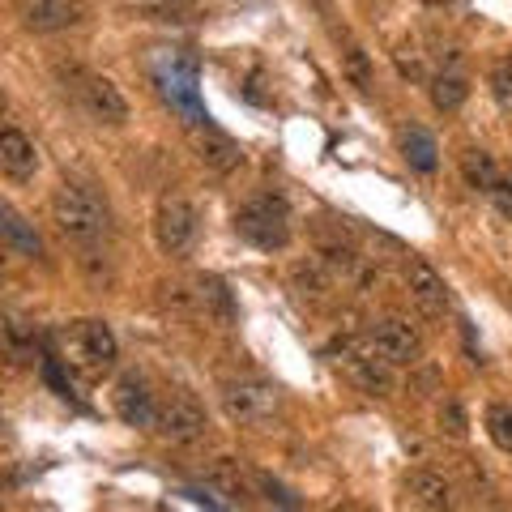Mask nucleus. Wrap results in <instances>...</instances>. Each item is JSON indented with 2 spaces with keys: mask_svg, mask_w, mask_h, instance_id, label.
<instances>
[{
  "mask_svg": "<svg viewBox=\"0 0 512 512\" xmlns=\"http://www.w3.org/2000/svg\"><path fill=\"white\" fill-rule=\"evenodd\" d=\"M342 73H346L363 94L376 90V69H372V60H367V52H363L359 43H350L346 52H342Z\"/></svg>",
  "mask_w": 512,
  "mask_h": 512,
  "instance_id": "nucleus-21",
  "label": "nucleus"
},
{
  "mask_svg": "<svg viewBox=\"0 0 512 512\" xmlns=\"http://www.w3.org/2000/svg\"><path fill=\"white\" fill-rule=\"evenodd\" d=\"M406 491H410V500L419 508H448L453 504V487H448V478L436 474V470H414Z\"/></svg>",
  "mask_w": 512,
  "mask_h": 512,
  "instance_id": "nucleus-18",
  "label": "nucleus"
},
{
  "mask_svg": "<svg viewBox=\"0 0 512 512\" xmlns=\"http://www.w3.org/2000/svg\"><path fill=\"white\" fill-rule=\"evenodd\" d=\"M18 18L35 35H56V30H69L82 22L86 5L82 0H18Z\"/></svg>",
  "mask_w": 512,
  "mask_h": 512,
  "instance_id": "nucleus-9",
  "label": "nucleus"
},
{
  "mask_svg": "<svg viewBox=\"0 0 512 512\" xmlns=\"http://www.w3.org/2000/svg\"><path fill=\"white\" fill-rule=\"evenodd\" d=\"M461 175H466V184L478 188V192H491V184L500 180V167H495V158L487 150H466L461 154Z\"/></svg>",
  "mask_w": 512,
  "mask_h": 512,
  "instance_id": "nucleus-20",
  "label": "nucleus"
},
{
  "mask_svg": "<svg viewBox=\"0 0 512 512\" xmlns=\"http://www.w3.org/2000/svg\"><path fill=\"white\" fill-rule=\"evenodd\" d=\"M295 286L303 295H312V299H325L329 295V278H325V265L320 261H308V265H295Z\"/></svg>",
  "mask_w": 512,
  "mask_h": 512,
  "instance_id": "nucleus-23",
  "label": "nucleus"
},
{
  "mask_svg": "<svg viewBox=\"0 0 512 512\" xmlns=\"http://www.w3.org/2000/svg\"><path fill=\"white\" fill-rule=\"evenodd\" d=\"M495 99H500L504 107H512V73L508 69L495 73Z\"/></svg>",
  "mask_w": 512,
  "mask_h": 512,
  "instance_id": "nucleus-27",
  "label": "nucleus"
},
{
  "mask_svg": "<svg viewBox=\"0 0 512 512\" xmlns=\"http://www.w3.org/2000/svg\"><path fill=\"white\" fill-rule=\"evenodd\" d=\"M82 103L94 120L103 124H124L128 120V99L120 94V86L111 82V77H99V73H82Z\"/></svg>",
  "mask_w": 512,
  "mask_h": 512,
  "instance_id": "nucleus-10",
  "label": "nucleus"
},
{
  "mask_svg": "<svg viewBox=\"0 0 512 512\" xmlns=\"http://www.w3.org/2000/svg\"><path fill=\"white\" fill-rule=\"evenodd\" d=\"M205 483H210L218 495H227V500H248L256 478L244 466H239L235 457H218L214 466H210V474H205Z\"/></svg>",
  "mask_w": 512,
  "mask_h": 512,
  "instance_id": "nucleus-17",
  "label": "nucleus"
},
{
  "mask_svg": "<svg viewBox=\"0 0 512 512\" xmlns=\"http://www.w3.org/2000/svg\"><path fill=\"white\" fill-rule=\"evenodd\" d=\"M0 244L13 248L18 256H43V239L35 231V222H26L9 201H0Z\"/></svg>",
  "mask_w": 512,
  "mask_h": 512,
  "instance_id": "nucleus-14",
  "label": "nucleus"
},
{
  "mask_svg": "<svg viewBox=\"0 0 512 512\" xmlns=\"http://www.w3.org/2000/svg\"><path fill=\"white\" fill-rule=\"evenodd\" d=\"M64 355H69V363L82 376H103L116 367L120 346H116V333L107 329V320H77L69 338H64Z\"/></svg>",
  "mask_w": 512,
  "mask_h": 512,
  "instance_id": "nucleus-2",
  "label": "nucleus"
},
{
  "mask_svg": "<svg viewBox=\"0 0 512 512\" xmlns=\"http://www.w3.org/2000/svg\"><path fill=\"white\" fill-rule=\"evenodd\" d=\"M487 197L495 201V210H500L508 222H512V180H495L491 184V192H487Z\"/></svg>",
  "mask_w": 512,
  "mask_h": 512,
  "instance_id": "nucleus-26",
  "label": "nucleus"
},
{
  "mask_svg": "<svg viewBox=\"0 0 512 512\" xmlns=\"http://www.w3.org/2000/svg\"><path fill=\"white\" fill-rule=\"evenodd\" d=\"M466 94H470V86L461 82L457 73H440L436 82H431V103H436L440 111H457L461 103H466Z\"/></svg>",
  "mask_w": 512,
  "mask_h": 512,
  "instance_id": "nucleus-22",
  "label": "nucleus"
},
{
  "mask_svg": "<svg viewBox=\"0 0 512 512\" xmlns=\"http://www.w3.org/2000/svg\"><path fill=\"white\" fill-rule=\"evenodd\" d=\"M406 291L427 316H444L448 303H453L448 299V282L427 261H406Z\"/></svg>",
  "mask_w": 512,
  "mask_h": 512,
  "instance_id": "nucleus-12",
  "label": "nucleus"
},
{
  "mask_svg": "<svg viewBox=\"0 0 512 512\" xmlns=\"http://www.w3.org/2000/svg\"><path fill=\"white\" fill-rule=\"evenodd\" d=\"M154 239L167 256H184L197 239V210L184 201V197H163L154 214Z\"/></svg>",
  "mask_w": 512,
  "mask_h": 512,
  "instance_id": "nucleus-5",
  "label": "nucleus"
},
{
  "mask_svg": "<svg viewBox=\"0 0 512 512\" xmlns=\"http://www.w3.org/2000/svg\"><path fill=\"white\" fill-rule=\"evenodd\" d=\"M39 171V154L30 146V137L18 128H0V175L5 180H30Z\"/></svg>",
  "mask_w": 512,
  "mask_h": 512,
  "instance_id": "nucleus-13",
  "label": "nucleus"
},
{
  "mask_svg": "<svg viewBox=\"0 0 512 512\" xmlns=\"http://www.w3.org/2000/svg\"><path fill=\"white\" fill-rule=\"evenodd\" d=\"M436 419H440V431H444V436L466 440L470 423H466V410H461V406L453 402V397H444V402H440V414H436Z\"/></svg>",
  "mask_w": 512,
  "mask_h": 512,
  "instance_id": "nucleus-25",
  "label": "nucleus"
},
{
  "mask_svg": "<svg viewBox=\"0 0 512 512\" xmlns=\"http://www.w3.org/2000/svg\"><path fill=\"white\" fill-rule=\"evenodd\" d=\"M192 150H197V158L210 171H218V175H227V171H235L239 167V146L231 137H222V133H214V128H197V133H192Z\"/></svg>",
  "mask_w": 512,
  "mask_h": 512,
  "instance_id": "nucleus-16",
  "label": "nucleus"
},
{
  "mask_svg": "<svg viewBox=\"0 0 512 512\" xmlns=\"http://www.w3.org/2000/svg\"><path fill=\"white\" fill-rule=\"evenodd\" d=\"M0 116H5V94H0Z\"/></svg>",
  "mask_w": 512,
  "mask_h": 512,
  "instance_id": "nucleus-28",
  "label": "nucleus"
},
{
  "mask_svg": "<svg viewBox=\"0 0 512 512\" xmlns=\"http://www.w3.org/2000/svg\"><path fill=\"white\" fill-rule=\"evenodd\" d=\"M205 427H210V419H205V410L192 402V397H171V402L158 406V419H154V431L171 444H192L205 436Z\"/></svg>",
  "mask_w": 512,
  "mask_h": 512,
  "instance_id": "nucleus-7",
  "label": "nucleus"
},
{
  "mask_svg": "<svg viewBox=\"0 0 512 512\" xmlns=\"http://www.w3.org/2000/svg\"><path fill=\"white\" fill-rule=\"evenodd\" d=\"M402 154H406V163L414 167V171H436V163H440V150H436V137L427 133V128H406L402 133Z\"/></svg>",
  "mask_w": 512,
  "mask_h": 512,
  "instance_id": "nucleus-19",
  "label": "nucleus"
},
{
  "mask_svg": "<svg viewBox=\"0 0 512 512\" xmlns=\"http://www.w3.org/2000/svg\"><path fill=\"white\" fill-rule=\"evenodd\" d=\"M235 231L261 252H278L291 244V218H286L282 197H256L235 214Z\"/></svg>",
  "mask_w": 512,
  "mask_h": 512,
  "instance_id": "nucleus-3",
  "label": "nucleus"
},
{
  "mask_svg": "<svg viewBox=\"0 0 512 512\" xmlns=\"http://www.w3.org/2000/svg\"><path fill=\"white\" fill-rule=\"evenodd\" d=\"M278 406H282V393H278L269 380L244 376V380L222 384V410H227V419L239 423V427L269 423V419L278 414Z\"/></svg>",
  "mask_w": 512,
  "mask_h": 512,
  "instance_id": "nucleus-4",
  "label": "nucleus"
},
{
  "mask_svg": "<svg viewBox=\"0 0 512 512\" xmlns=\"http://www.w3.org/2000/svg\"><path fill=\"white\" fill-rule=\"evenodd\" d=\"M342 363H346L350 380H355L363 393H372V397H389L393 393V363L380 359V350L372 342L367 346H346Z\"/></svg>",
  "mask_w": 512,
  "mask_h": 512,
  "instance_id": "nucleus-8",
  "label": "nucleus"
},
{
  "mask_svg": "<svg viewBox=\"0 0 512 512\" xmlns=\"http://www.w3.org/2000/svg\"><path fill=\"white\" fill-rule=\"evenodd\" d=\"M192 303H197V312H205L210 320H218V325H231L235 320V299L227 291V282L214 278V274H201L197 282H192Z\"/></svg>",
  "mask_w": 512,
  "mask_h": 512,
  "instance_id": "nucleus-15",
  "label": "nucleus"
},
{
  "mask_svg": "<svg viewBox=\"0 0 512 512\" xmlns=\"http://www.w3.org/2000/svg\"><path fill=\"white\" fill-rule=\"evenodd\" d=\"M487 431L491 440L504 448V453H512V402H495L487 410Z\"/></svg>",
  "mask_w": 512,
  "mask_h": 512,
  "instance_id": "nucleus-24",
  "label": "nucleus"
},
{
  "mask_svg": "<svg viewBox=\"0 0 512 512\" xmlns=\"http://www.w3.org/2000/svg\"><path fill=\"white\" fill-rule=\"evenodd\" d=\"M504 69H508V73H512V56H508V64H504Z\"/></svg>",
  "mask_w": 512,
  "mask_h": 512,
  "instance_id": "nucleus-29",
  "label": "nucleus"
},
{
  "mask_svg": "<svg viewBox=\"0 0 512 512\" xmlns=\"http://www.w3.org/2000/svg\"><path fill=\"white\" fill-rule=\"evenodd\" d=\"M52 222L64 239L73 244H99L107 235V210L99 205V197L77 184H60L52 192Z\"/></svg>",
  "mask_w": 512,
  "mask_h": 512,
  "instance_id": "nucleus-1",
  "label": "nucleus"
},
{
  "mask_svg": "<svg viewBox=\"0 0 512 512\" xmlns=\"http://www.w3.org/2000/svg\"><path fill=\"white\" fill-rule=\"evenodd\" d=\"M111 402H116V414L128 427H154V419H158V402L141 376H124L116 384V393H111Z\"/></svg>",
  "mask_w": 512,
  "mask_h": 512,
  "instance_id": "nucleus-11",
  "label": "nucleus"
},
{
  "mask_svg": "<svg viewBox=\"0 0 512 512\" xmlns=\"http://www.w3.org/2000/svg\"><path fill=\"white\" fill-rule=\"evenodd\" d=\"M367 342H372L380 350V359H389L393 367H414L423 359V338L406 325V320H397V316L376 320L372 338H367Z\"/></svg>",
  "mask_w": 512,
  "mask_h": 512,
  "instance_id": "nucleus-6",
  "label": "nucleus"
}]
</instances>
